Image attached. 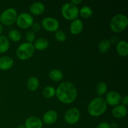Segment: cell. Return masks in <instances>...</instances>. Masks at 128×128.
<instances>
[{"mask_svg": "<svg viewBox=\"0 0 128 128\" xmlns=\"http://www.w3.org/2000/svg\"><path fill=\"white\" fill-rule=\"evenodd\" d=\"M10 47V41L6 36H0V53L7 52Z\"/></svg>", "mask_w": 128, "mask_h": 128, "instance_id": "obj_21", "label": "cell"}, {"mask_svg": "<svg viewBox=\"0 0 128 128\" xmlns=\"http://www.w3.org/2000/svg\"><path fill=\"white\" fill-rule=\"evenodd\" d=\"M111 48V42L106 39L101 40L98 44V50L101 53L105 54L110 50Z\"/></svg>", "mask_w": 128, "mask_h": 128, "instance_id": "obj_22", "label": "cell"}, {"mask_svg": "<svg viewBox=\"0 0 128 128\" xmlns=\"http://www.w3.org/2000/svg\"><path fill=\"white\" fill-rule=\"evenodd\" d=\"M55 39L57 40L58 42H64L66 40V35L64 32L61 30H58L56 32H55L54 34Z\"/></svg>", "mask_w": 128, "mask_h": 128, "instance_id": "obj_27", "label": "cell"}, {"mask_svg": "<svg viewBox=\"0 0 128 128\" xmlns=\"http://www.w3.org/2000/svg\"><path fill=\"white\" fill-rule=\"evenodd\" d=\"M16 23L21 29H28L31 27L34 23V19L32 15L28 12H22L18 15Z\"/></svg>", "mask_w": 128, "mask_h": 128, "instance_id": "obj_7", "label": "cell"}, {"mask_svg": "<svg viewBox=\"0 0 128 128\" xmlns=\"http://www.w3.org/2000/svg\"><path fill=\"white\" fill-rule=\"evenodd\" d=\"M128 25V18L123 14H115L110 21V28L115 33H120L124 31Z\"/></svg>", "mask_w": 128, "mask_h": 128, "instance_id": "obj_3", "label": "cell"}, {"mask_svg": "<svg viewBox=\"0 0 128 128\" xmlns=\"http://www.w3.org/2000/svg\"><path fill=\"white\" fill-rule=\"evenodd\" d=\"M79 14L81 15V17L83 18H90L93 14V11L89 6H84L79 10Z\"/></svg>", "mask_w": 128, "mask_h": 128, "instance_id": "obj_23", "label": "cell"}, {"mask_svg": "<svg viewBox=\"0 0 128 128\" xmlns=\"http://www.w3.org/2000/svg\"><path fill=\"white\" fill-rule=\"evenodd\" d=\"M61 12L62 17L69 21H73L78 19L79 15V9L71 2H66L62 6Z\"/></svg>", "mask_w": 128, "mask_h": 128, "instance_id": "obj_5", "label": "cell"}, {"mask_svg": "<svg viewBox=\"0 0 128 128\" xmlns=\"http://www.w3.org/2000/svg\"><path fill=\"white\" fill-rule=\"evenodd\" d=\"M96 91L99 97H102L105 94H107L108 91V85L107 84L104 82H101L98 84L96 86Z\"/></svg>", "mask_w": 128, "mask_h": 128, "instance_id": "obj_24", "label": "cell"}, {"mask_svg": "<svg viewBox=\"0 0 128 128\" xmlns=\"http://www.w3.org/2000/svg\"><path fill=\"white\" fill-rule=\"evenodd\" d=\"M25 38L27 41V42L32 44V42H34L36 40V35L32 31H28L25 34Z\"/></svg>", "mask_w": 128, "mask_h": 128, "instance_id": "obj_28", "label": "cell"}, {"mask_svg": "<svg viewBox=\"0 0 128 128\" xmlns=\"http://www.w3.org/2000/svg\"><path fill=\"white\" fill-rule=\"evenodd\" d=\"M96 128H110V125L107 122H102L99 124Z\"/></svg>", "mask_w": 128, "mask_h": 128, "instance_id": "obj_30", "label": "cell"}, {"mask_svg": "<svg viewBox=\"0 0 128 128\" xmlns=\"http://www.w3.org/2000/svg\"><path fill=\"white\" fill-rule=\"evenodd\" d=\"M112 116L116 119H122L126 117L128 114V110L126 106L122 104H119L114 106L112 110Z\"/></svg>", "mask_w": 128, "mask_h": 128, "instance_id": "obj_13", "label": "cell"}, {"mask_svg": "<svg viewBox=\"0 0 128 128\" xmlns=\"http://www.w3.org/2000/svg\"><path fill=\"white\" fill-rule=\"evenodd\" d=\"M13 59L10 56H4L0 58V70L7 71L13 66Z\"/></svg>", "mask_w": 128, "mask_h": 128, "instance_id": "obj_15", "label": "cell"}, {"mask_svg": "<svg viewBox=\"0 0 128 128\" xmlns=\"http://www.w3.org/2000/svg\"><path fill=\"white\" fill-rule=\"evenodd\" d=\"M31 28H32V32H34L35 33V32H39L41 30V25L39 23H38V22H34L32 26H31Z\"/></svg>", "mask_w": 128, "mask_h": 128, "instance_id": "obj_29", "label": "cell"}, {"mask_svg": "<svg viewBox=\"0 0 128 128\" xmlns=\"http://www.w3.org/2000/svg\"><path fill=\"white\" fill-rule=\"evenodd\" d=\"M8 37L13 42H18L21 39V34L16 30H11L8 32Z\"/></svg>", "mask_w": 128, "mask_h": 128, "instance_id": "obj_26", "label": "cell"}, {"mask_svg": "<svg viewBox=\"0 0 128 128\" xmlns=\"http://www.w3.org/2000/svg\"><path fill=\"white\" fill-rule=\"evenodd\" d=\"M122 102V104L124 106H126L128 104V96H124L122 99H121V102Z\"/></svg>", "mask_w": 128, "mask_h": 128, "instance_id": "obj_31", "label": "cell"}, {"mask_svg": "<svg viewBox=\"0 0 128 128\" xmlns=\"http://www.w3.org/2000/svg\"><path fill=\"white\" fill-rule=\"evenodd\" d=\"M116 52L121 57L128 55V43L126 41H120L116 45Z\"/></svg>", "mask_w": 128, "mask_h": 128, "instance_id": "obj_17", "label": "cell"}, {"mask_svg": "<svg viewBox=\"0 0 128 128\" xmlns=\"http://www.w3.org/2000/svg\"><path fill=\"white\" fill-rule=\"evenodd\" d=\"M45 11V6L41 2H35L31 4L30 7V11L31 14L34 16H40Z\"/></svg>", "mask_w": 128, "mask_h": 128, "instance_id": "obj_16", "label": "cell"}, {"mask_svg": "<svg viewBox=\"0 0 128 128\" xmlns=\"http://www.w3.org/2000/svg\"><path fill=\"white\" fill-rule=\"evenodd\" d=\"M24 125L26 128H42L43 122L39 118L31 116L26 119Z\"/></svg>", "mask_w": 128, "mask_h": 128, "instance_id": "obj_12", "label": "cell"}, {"mask_svg": "<svg viewBox=\"0 0 128 128\" xmlns=\"http://www.w3.org/2000/svg\"><path fill=\"white\" fill-rule=\"evenodd\" d=\"M121 94L118 92L112 91L106 94L104 100L107 104L111 106H116L121 103Z\"/></svg>", "mask_w": 128, "mask_h": 128, "instance_id": "obj_10", "label": "cell"}, {"mask_svg": "<svg viewBox=\"0 0 128 128\" xmlns=\"http://www.w3.org/2000/svg\"><path fill=\"white\" fill-rule=\"evenodd\" d=\"M80 116L81 114L78 109L76 108H71L65 112L64 120L68 124L74 125L80 121Z\"/></svg>", "mask_w": 128, "mask_h": 128, "instance_id": "obj_8", "label": "cell"}, {"mask_svg": "<svg viewBox=\"0 0 128 128\" xmlns=\"http://www.w3.org/2000/svg\"><path fill=\"white\" fill-rule=\"evenodd\" d=\"M16 128H26V127L24 124H19Z\"/></svg>", "mask_w": 128, "mask_h": 128, "instance_id": "obj_35", "label": "cell"}, {"mask_svg": "<svg viewBox=\"0 0 128 128\" xmlns=\"http://www.w3.org/2000/svg\"><path fill=\"white\" fill-rule=\"evenodd\" d=\"M33 46L34 50H38V51H43L48 48L49 42L46 39L40 38L35 40Z\"/></svg>", "mask_w": 128, "mask_h": 128, "instance_id": "obj_18", "label": "cell"}, {"mask_svg": "<svg viewBox=\"0 0 128 128\" xmlns=\"http://www.w3.org/2000/svg\"><path fill=\"white\" fill-rule=\"evenodd\" d=\"M34 51L33 44L23 42L18 47L16 52V56L20 60H27L33 56Z\"/></svg>", "mask_w": 128, "mask_h": 128, "instance_id": "obj_4", "label": "cell"}, {"mask_svg": "<svg viewBox=\"0 0 128 128\" xmlns=\"http://www.w3.org/2000/svg\"><path fill=\"white\" fill-rule=\"evenodd\" d=\"M18 12L14 8H8L0 14V21L5 26H12L16 22Z\"/></svg>", "mask_w": 128, "mask_h": 128, "instance_id": "obj_6", "label": "cell"}, {"mask_svg": "<svg viewBox=\"0 0 128 128\" xmlns=\"http://www.w3.org/2000/svg\"><path fill=\"white\" fill-rule=\"evenodd\" d=\"M110 125V128H118V126L117 124L116 123H112Z\"/></svg>", "mask_w": 128, "mask_h": 128, "instance_id": "obj_33", "label": "cell"}, {"mask_svg": "<svg viewBox=\"0 0 128 128\" xmlns=\"http://www.w3.org/2000/svg\"><path fill=\"white\" fill-rule=\"evenodd\" d=\"M63 73L62 71L58 69H53L49 72V77L54 82H60L63 79Z\"/></svg>", "mask_w": 128, "mask_h": 128, "instance_id": "obj_20", "label": "cell"}, {"mask_svg": "<svg viewBox=\"0 0 128 128\" xmlns=\"http://www.w3.org/2000/svg\"><path fill=\"white\" fill-rule=\"evenodd\" d=\"M108 104L102 97H97L92 100L88 106V113L93 117H99L107 110Z\"/></svg>", "mask_w": 128, "mask_h": 128, "instance_id": "obj_2", "label": "cell"}, {"mask_svg": "<svg viewBox=\"0 0 128 128\" xmlns=\"http://www.w3.org/2000/svg\"><path fill=\"white\" fill-rule=\"evenodd\" d=\"M55 96L62 103L71 104L77 98V89L71 82L64 81L58 86Z\"/></svg>", "mask_w": 128, "mask_h": 128, "instance_id": "obj_1", "label": "cell"}, {"mask_svg": "<svg viewBox=\"0 0 128 128\" xmlns=\"http://www.w3.org/2000/svg\"><path fill=\"white\" fill-rule=\"evenodd\" d=\"M3 32V26L1 23H0V36H1V34Z\"/></svg>", "mask_w": 128, "mask_h": 128, "instance_id": "obj_34", "label": "cell"}, {"mask_svg": "<svg viewBox=\"0 0 128 128\" xmlns=\"http://www.w3.org/2000/svg\"><path fill=\"white\" fill-rule=\"evenodd\" d=\"M41 25L44 30L48 32H56L60 28V22L56 19L51 17H46L42 20Z\"/></svg>", "mask_w": 128, "mask_h": 128, "instance_id": "obj_9", "label": "cell"}, {"mask_svg": "<svg viewBox=\"0 0 128 128\" xmlns=\"http://www.w3.org/2000/svg\"><path fill=\"white\" fill-rule=\"evenodd\" d=\"M70 2L72 3V4L77 6V5L80 4H81V2H82V1H81V0H71Z\"/></svg>", "mask_w": 128, "mask_h": 128, "instance_id": "obj_32", "label": "cell"}, {"mask_svg": "<svg viewBox=\"0 0 128 128\" xmlns=\"http://www.w3.org/2000/svg\"><path fill=\"white\" fill-rule=\"evenodd\" d=\"M58 114L54 110H49L42 116V122L46 125H51L58 120Z\"/></svg>", "mask_w": 128, "mask_h": 128, "instance_id": "obj_11", "label": "cell"}, {"mask_svg": "<svg viewBox=\"0 0 128 128\" xmlns=\"http://www.w3.org/2000/svg\"><path fill=\"white\" fill-rule=\"evenodd\" d=\"M42 95L46 98H51L56 95V89L51 86H47L42 91Z\"/></svg>", "mask_w": 128, "mask_h": 128, "instance_id": "obj_25", "label": "cell"}, {"mask_svg": "<svg viewBox=\"0 0 128 128\" xmlns=\"http://www.w3.org/2000/svg\"><path fill=\"white\" fill-rule=\"evenodd\" d=\"M70 32L73 35H78L81 33L83 30V22L80 19L72 21L70 27Z\"/></svg>", "mask_w": 128, "mask_h": 128, "instance_id": "obj_14", "label": "cell"}, {"mask_svg": "<svg viewBox=\"0 0 128 128\" xmlns=\"http://www.w3.org/2000/svg\"><path fill=\"white\" fill-rule=\"evenodd\" d=\"M26 86L30 91H36L40 86V82L38 79L34 76L30 77L26 82Z\"/></svg>", "mask_w": 128, "mask_h": 128, "instance_id": "obj_19", "label": "cell"}]
</instances>
